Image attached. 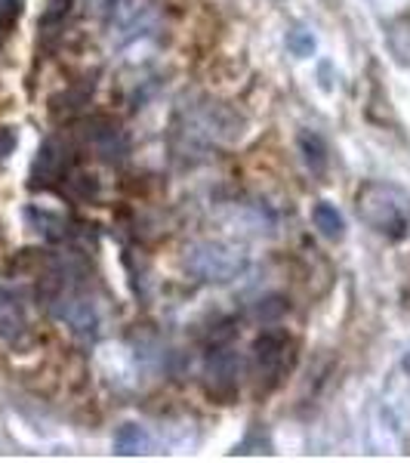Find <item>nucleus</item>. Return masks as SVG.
Instances as JSON below:
<instances>
[{
    "instance_id": "nucleus-1",
    "label": "nucleus",
    "mask_w": 410,
    "mask_h": 463,
    "mask_svg": "<svg viewBox=\"0 0 410 463\" xmlns=\"http://www.w3.org/2000/svg\"><path fill=\"white\" fill-rule=\"evenodd\" d=\"M355 211L364 226L389 241H401L410 235V198L398 185L379 183V179L361 183L355 192Z\"/></svg>"
},
{
    "instance_id": "nucleus-2",
    "label": "nucleus",
    "mask_w": 410,
    "mask_h": 463,
    "mask_svg": "<svg viewBox=\"0 0 410 463\" xmlns=\"http://www.w3.org/2000/svg\"><path fill=\"white\" fill-rule=\"evenodd\" d=\"M185 269L210 285H226L247 269V253L228 241H200L185 257Z\"/></svg>"
},
{
    "instance_id": "nucleus-3",
    "label": "nucleus",
    "mask_w": 410,
    "mask_h": 463,
    "mask_svg": "<svg viewBox=\"0 0 410 463\" xmlns=\"http://www.w3.org/2000/svg\"><path fill=\"white\" fill-rule=\"evenodd\" d=\"M294 343H290L287 334L281 331H263L253 343V368H256L259 386L268 392L281 383L284 371H290V362H294Z\"/></svg>"
},
{
    "instance_id": "nucleus-4",
    "label": "nucleus",
    "mask_w": 410,
    "mask_h": 463,
    "mask_svg": "<svg viewBox=\"0 0 410 463\" xmlns=\"http://www.w3.org/2000/svg\"><path fill=\"white\" fill-rule=\"evenodd\" d=\"M238 355L232 346H216L210 349L204 362V377H207V392L216 399L228 402L238 392Z\"/></svg>"
},
{
    "instance_id": "nucleus-5",
    "label": "nucleus",
    "mask_w": 410,
    "mask_h": 463,
    "mask_svg": "<svg viewBox=\"0 0 410 463\" xmlns=\"http://www.w3.org/2000/svg\"><path fill=\"white\" fill-rule=\"evenodd\" d=\"M69 146L62 139H47L41 146L32 167V185H53L56 179H65L71 170V158H69Z\"/></svg>"
},
{
    "instance_id": "nucleus-6",
    "label": "nucleus",
    "mask_w": 410,
    "mask_h": 463,
    "mask_svg": "<svg viewBox=\"0 0 410 463\" xmlns=\"http://www.w3.org/2000/svg\"><path fill=\"white\" fill-rule=\"evenodd\" d=\"M312 222H315V229L321 232L324 238H331V241H340V238L346 235V220H342V213L331 201H318V204L312 207Z\"/></svg>"
},
{
    "instance_id": "nucleus-7",
    "label": "nucleus",
    "mask_w": 410,
    "mask_h": 463,
    "mask_svg": "<svg viewBox=\"0 0 410 463\" xmlns=\"http://www.w3.org/2000/svg\"><path fill=\"white\" fill-rule=\"evenodd\" d=\"M300 152H303V161L309 164L312 174H324L327 161H331V152H327V143H324L321 133L303 130L300 133Z\"/></svg>"
},
{
    "instance_id": "nucleus-8",
    "label": "nucleus",
    "mask_w": 410,
    "mask_h": 463,
    "mask_svg": "<svg viewBox=\"0 0 410 463\" xmlns=\"http://www.w3.org/2000/svg\"><path fill=\"white\" fill-rule=\"evenodd\" d=\"M386 43H389L392 56L398 59L401 65H410V13L407 16H398L386 25Z\"/></svg>"
},
{
    "instance_id": "nucleus-9",
    "label": "nucleus",
    "mask_w": 410,
    "mask_h": 463,
    "mask_svg": "<svg viewBox=\"0 0 410 463\" xmlns=\"http://www.w3.org/2000/svg\"><path fill=\"white\" fill-rule=\"evenodd\" d=\"M93 148L102 155V158L115 161L124 155V137H121V127L111 124V121H99V130H93Z\"/></svg>"
},
{
    "instance_id": "nucleus-10",
    "label": "nucleus",
    "mask_w": 410,
    "mask_h": 463,
    "mask_svg": "<svg viewBox=\"0 0 410 463\" xmlns=\"http://www.w3.org/2000/svg\"><path fill=\"white\" fill-rule=\"evenodd\" d=\"M148 448V432L139 423H124L115 432V451L117 454H143Z\"/></svg>"
},
{
    "instance_id": "nucleus-11",
    "label": "nucleus",
    "mask_w": 410,
    "mask_h": 463,
    "mask_svg": "<svg viewBox=\"0 0 410 463\" xmlns=\"http://www.w3.org/2000/svg\"><path fill=\"white\" fill-rule=\"evenodd\" d=\"M287 50L294 56H300V59L312 56V53H315V37H312V32H303V28H296V32L287 34Z\"/></svg>"
},
{
    "instance_id": "nucleus-12",
    "label": "nucleus",
    "mask_w": 410,
    "mask_h": 463,
    "mask_svg": "<svg viewBox=\"0 0 410 463\" xmlns=\"http://www.w3.org/2000/svg\"><path fill=\"white\" fill-rule=\"evenodd\" d=\"M19 4L22 0H0V41L10 34L13 22L19 19Z\"/></svg>"
},
{
    "instance_id": "nucleus-13",
    "label": "nucleus",
    "mask_w": 410,
    "mask_h": 463,
    "mask_svg": "<svg viewBox=\"0 0 410 463\" xmlns=\"http://www.w3.org/2000/svg\"><path fill=\"white\" fill-rule=\"evenodd\" d=\"M13 146H16V137H13V130H0V161H6V155L13 152Z\"/></svg>"
},
{
    "instance_id": "nucleus-14",
    "label": "nucleus",
    "mask_w": 410,
    "mask_h": 463,
    "mask_svg": "<svg viewBox=\"0 0 410 463\" xmlns=\"http://www.w3.org/2000/svg\"><path fill=\"white\" fill-rule=\"evenodd\" d=\"M405 371L410 374V349H407V355H405Z\"/></svg>"
}]
</instances>
